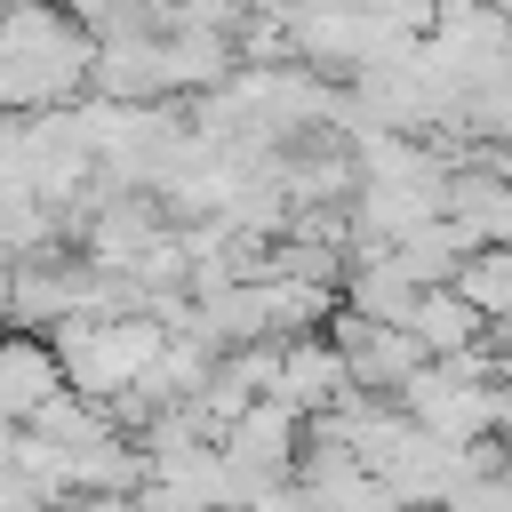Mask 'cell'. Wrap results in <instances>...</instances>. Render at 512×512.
I'll list each match as a JSON object with an SVG mask.
<instances>
[{"instance_id":"obj_1","label":"cell","mask_w":512,"mask_h":512,"mask_svg":"<svg viewBox=\"0 0 512 512\" xmlns=\"http://www.w3.org/2000/svg\"><path fill=\"white\" fill-rule=\"evenodd\" d=\"M96 32L64 0H0V112H48L88 88Z\"/></svg>"},{"instance_id":"obj_2","label":"cell","mask_w":512,"mask_h":512,"mask_svg":"<svg viewBox=\"0 0 512 512\" xmlns=\"http://www.w3.org/2000/svg\"><path fill=\"white\" fill-rule=\"evenodd\" d=\"M168 344V320H128L120 312H72L56 320V360H64V384L88 392V400H120L144 384V368L160 360Z\"/></svg>"},{"instance_id":"obj_3","label":"cell","mask_w":512,"mask_h":512,"mask_svg":"<svg viewBox=\"0 0 512 512\" xmlns=\"http://www.w3.org/2000/svg\"><path fill=\"white\" fill-rule=\"evenodd\" d=\"M48 392H64V360H56V336L40 344V336H16V328H0V416L8 424H24Z\"/></svg>"}]
</instances>
